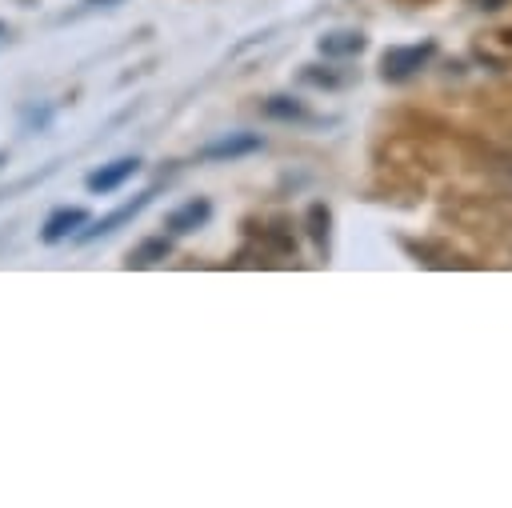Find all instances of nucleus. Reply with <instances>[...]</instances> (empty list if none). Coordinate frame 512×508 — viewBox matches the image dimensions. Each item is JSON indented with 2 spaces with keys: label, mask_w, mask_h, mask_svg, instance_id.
<instances>
[{
  "label": "nucleus",
  "mask_w": 512,
  "mask_h": 508,
  "mask_svg": "<svg viewBox=\"0 0 512 508\" xmlns=\"http://www.w3.org/2000/svg\"><path fill=\"white\" fill-rule=\"evenodd\" d=\"M432 56H436V44H432V40H424V44H396V48H388V52L380 56V76H384V80H408V76H416Z\"/></svg>",
  "instance_id": "nucleus-1"
},
{
  "label": "nucleus",
  "mask_w": 512,
  "mask_h": 508,
  "mask_svg": "<svg viewBox=\"0 0 512 508\" xmlns=\"http://www.w3.org/2000/svg\"><path fill=\"white\" fill-rule=\"evenodd\" d=\"M264 140L256 132H236V136H224L216 144H204L200 148V160H236V156H248V152H260Z\"/></svg>",
  "instance_id": "nucleus-2"
},
{
  "label": "nucleus",
  "mask_w": 512,
  "mask_h": 508,
  "mask_svg": "<svg viewBox=\"0 0 512 508\" xmlns=\"http://www.w3.org/2000/svg\"><path fill=\"white\" fill-rule=\"evenodd\" d=\"M316 48H320L324 56H360V52L368 48V36H364L360 28H336V32H324V36L316 40Z\"/></svg>",
  "instance_id": "nucleus-3"
},
{
  "label": "nucleus",
  "mask_w": 512,
  "mask_h": 508,
  "mask_svg": "<svg viewBox=\"0 0 512 508\" xmlns=\"http://www.w3.org/2000/svg\"><path fill=\"white\" fill-rule=\"evenodd\" d=\"M136 168H140V160L136 156H124V160H112V164H104L100 172H92L88 176V192H116L128 176H136Z\"/></svg>",
  "instance_id": "nucleus-4"
},
{
  "label": "nucleus",
  "mask_w": 512,
  "mask_h": 508,
  "mask_svg": "<svg viewBox=\"0 0 512 508\" xmlns=\"http://www.w3.org/2000/svg\"><path fill=\"white\" fill-rule=\"evenodd\" d=\"M152 200V192H144V196H136L132 204H124V208H116L112 216H104V220H92V228H84V232H76V240H96V236H108V232H116L124 220H132L144 204Z\"/></svg>",
  "instance_id": "nucleus-5"
},
{
  "label": "nucleus",
  "mask_w": 512,
  "mask_h": 508,
  "mask_svg": "<svg viewBox=\"0 0 512 508\" xmlns=\"http://www.w3.org/2000/svg\"><path fill=\"white\" fill-rule=\"evenodd\" d=\"M84 224H88V212H84V208H56V212L44 220V240L56 244V240L72 236V232L84 228Z\"/></svg>",
  "instance_id": "nucleus-6"
},
{
  "label": "nucleus",
  "mask_w": 512,
  "mask_h": 508,
  "mask_svg": "<svg viewBox=\"0 0 512 508\" xmlns=\"http://www.w3.org/2000/svg\"><path fill=\"white\" fill-rule=\"evenodd\" d=\"M208 216H212L208 200H188L184 208H176V212L168 216V228H172V232H192V228H200Z\"/></svg>",
  "instance_id": "nucleus-7"
},
{
  "label": "nucleus",
  "mask_w": 512,
  "mask_h": 508,
  "mask_svg": "<svg viewBox=\"0 0 512 508\" xmlns=\"http://www.w3.org/2000/svg\"><path fill=\"white\" fill-rule=\"evenodd\" d=\"M264 116H272V120H308V108L296 96H268L264 100Z\"/></svg>",
  "instance_id": "nucleus-8"
},
{
  "label": "nucleus",
  "mask_w": 512,
  "mask_h": 508,
  "mask_svg": "<svg viewBox=\"0 0 512 508\" xmlns=\"http://www.w3.org/2000/svg\"><path fill=\"white\" fill-rule=\"evenodd\" d=\"M164 256H168V240H164V236H152V240H144L140 248H132L128 264H132V268H148V264H156V260H164Z\"/></svg>",
  "instance_id": "nucleus-9"
},
{
  "label": "nucleus",
  "mask_w": 512,
  "mask_h": 508,
  "mask_svg": "<svg viewBox=\"0 0 512 508\" xmlns=\"http://www.w3.org/2000/svg\"><path fill=\"white\" fill-rule=\"evenodd\" d=\"M300 76H304L308 84H316V88H340V84H348V76H336V72H328V68L320 72V64H308Z\"/></svg>",
  "instance_id": "nucleus-10"
},
{
  "label": "nucleus",
  "mask_w": 512,
  "mask_h": 508,
  "mask_svg": "<svg viewBox=\"0 0 512 508\" xmlns=\"http://www.w3.org/2000/svg\"><path fill=\"white\" fill-rule=\"evenodd\" d=\"M308 216H312V236H316V244L324 248V244H328V208H324V204H312Z\"/></svg>",
  "instance_id": "nucleus-11"
},
{
  "label": "nucleus",
  "mask_w": 512,
  "mask_h": 508,
  "mask_svg": "<svg viewBox=\"0 0 512 508\" xmlns=\"http://www.w3.org/2000/svg\"><path fill=\"white\" fill-rule=\"evenodd\" d=\"M476 12H500L504 4H512V0H468Z\"/></svg>",
  "instance_id": "nucleus-12"
},
{
  "label": "nucleus",
  "mask_w": 512,
  "mask_h": 508,
  "mask_svg": "<svg viewBox=\"0 0 512 508\" xmlns=\"http://www.w3.org/2000/svg\"><path fill=\"white\" fill-rule=\"evenodd\" d=\"M88 8H100V4H116V0H84Z\"/></svg>",
  "instance_id": "nucleus-13"
},
{
  "label": "nucleus",
  "mask_w": 512,
  "mask_h": 508,
  "mask_svg": "<svg viewBox=\"0 0 512 508\" xmlns=\"http://www.w3.org/2000/svg\"><path fill=\"white\" fill-rule=\"evenodd\" d=\"M504 168H508V176H512V160H504Z\"/></svg>",
  "instance_id": "nucleus-14"
},
{
  "label": "nucleus",
  "mask_w": 512,
  "mask_h": 508,
  "mask_svg": "<svg viewBox=\"0 0 512 508\" xmlns=\"http://www.w3.org/2000/svg\"><path fill=\"white\" fill-rule=\"evenodd\" d=\"M0 36H4V24H0Z\"/></svg>",
  "instance_id": "nucleus-15"
}]
</instances>
